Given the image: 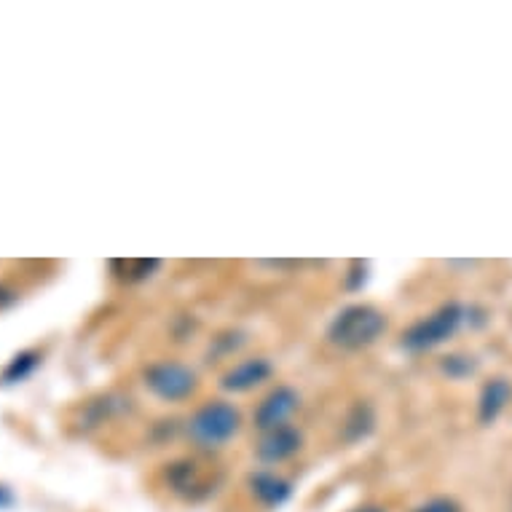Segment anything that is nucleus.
<instances>
[{
	"label": "nucleus",
	"instance_id": "obj_1",
	"mask_svg": "<svg viewBox=\"0 0 512 512\" xmlns=\"http://www.w3.org/2000/svg\"><path fill=\"white\" fill-rule=\"evenodd\" d=\"M387 328V319L373 306H349L333 319L330 325V341L344 349H362L373 344Z\"/></svg>",
	"mask_w": 512,
	"mask_h": 512
},
{
	"label": "nucleus",
	"instance_id": "obj_2",
	"mask_svg": "<svg viewBox=\"0 0 512 512\" xmlns=\"http://www.w3.org/2000/svg\"><path fill=\"white\" fill-rule=\"evenodd\" d=\"M464 319V309L462 306H443L440 311H435L432 317L421 319L416 322L411 330H408V336H405V346L413 349V352H424V349H432V346L443 344L448 338L454 336L459 325H462Z\"/></svg>",
	"mask_w": 512,
	"mask_h": 512
},
{
	"label": "nucleus",
	"instance_id": "obj_3",
	"mask_svg": "<svg viewBox=\"0 0 512 512\" xmlns=\"http://www.w3.org/2000/svg\"><path fill=\"white\" fill-rule=\"evenodd\" d=\"M239 429V413L228 403H210L191 419V437L199 445H223L236 435Z\"/></svg>",
	"mask_w": 512,
	"mask_h": 512
},
{
	"label": "nucleus",
	"instance_id": "obj_4",
	"mask_svg": "<svg viewBox=\"0 0 512 512\" xmlns=\"http://www.w3.org/2000/svg\"><path fill=\"white\" fill-rule=\"evenodd\" d=\"M148 387L156 397L161 400H183L194 392L196 376L183 365H175V362H161V365H153L148 370Z\"/></svg>",
	"mask_w": 512,
	"mask_h": 512
},
{
	"label": "nucleus",
	"instance_id": "obj_5",
	"mask_svg": "<svg viewBox=\"0 0 512 512\" xmlns=\"http://www.w3.org/2000/svg\"><path fill=\"white\" fill-rule=\"evenodd\" d=\"M295 408H298V395H295L293 389H277V392H271V395L261 403L258 413H255V424H258L263 432L285 427V421L290 419V413H293Z\"/></svg>",
	"mask_w": 512,
	"mask_h": 512
},
{
	"label": "nucleus",
	"instance_id": "obj_6",
	"mask_svg": "<svg viewBox=\"0 0 512 512\" xmlns=\"http://www.w3.org/2000/svg\"><path fill=\"white\" fill-rule=\"evenodd\" d=\"M298 448H301V435L290 427H277L266 432L263 443L258 445V456H261L263 462L277 464L290 459Z\"/></svg>",
	"mask_w": 512,
	"mask_h": 512
},
{
	"label": "nucleus",
	"instance_id": "obj_7",
	"mask_svg": "<svg viewBox=\"0 0 512 512\" xmlns=\"http://www.w3.org/2000/svg\"><path fill=\"white\" fill-rule=\"evenodd\" d=\"M269 373L271 365L266 360H247L223 376V389H228V392H247V389L258 387L261 381H266Z\"/></svg>",
	"mask_w": 512,
	"mask_h": 512
},
{
	"label": "nucleus",
	"instance_id": "obj_8",
	"mask_svg": "<svg viewBox=\"0 0 512 512\" xmlns=\"http://www.w3.org/2000/svg\"><path fill=\"white\" fill-rule=\"evenodd\" d=\"M512 387L504 378H496L491 384H486L483 395H480V421H494L499 413L504 411V405L510 400Z\"/></svg>",
	"mask_w": 512,
	"mask_h": 512
},
{
	"label": "nucleus",
	"instance_id": "obj_9",
	"mask_svg": "<svg viewBox=\"0 0 512 512\" xmlns=\"http://www.w3.org/2000/svg\"><path fill=\"white\" fill-rule=\"evenodd\" d=\"M252 491L269 507H277V504H282L290 496V486H287L285 480L274 478V475H258V478L252 480Z\"/></svg>",
	"mask_w": 512,
	"mask_h": 512
},
{
	"label": "nucleus",
	"instance_id": "obj_10",
	"mask_svg": "<svg viewBox=\"0 0 512 512\" xmlns=\"http://www.w3.org/2000/svg\"><path fill=\"white\" fill-rule=\"evenodd\" d=\"M35 365H38L35 354H19V357H14V362H11V368L6 370V381H22V378L33 373Z\"/></svg>",
	"mask_w": 512,
	"mask_h": 512
},
{
	"label": "nucleus",
	"instance_id": "obj_11",
	"mask_svg": "<svg viewBox=\"0 0 512 512\" xmlns=\"http://www.w3.org/2000/svg\"><path fill=\"white\" fill-rule=\"evenodd\" d=\"M413 512H462V507L451 499H429L427 504H421Z\"/></svg>",
	"mask_w": 512,
	"mask_h": 512
},
{
	"label": "nucleus",
	"instance_id": "obj_12",
	"mask_svg": "<svg viewBox=\"0 0 512 512\" xmlns=\"http://www.w3.org/2000/svg\"><path fill=\"white\" fill-rule=\"evenodd\" d=\"M354 512H384L381 507H360V510H354Z\"/></svg>",
	"mask_w": 512,
	"mask_h": 512
}]
</instances>
